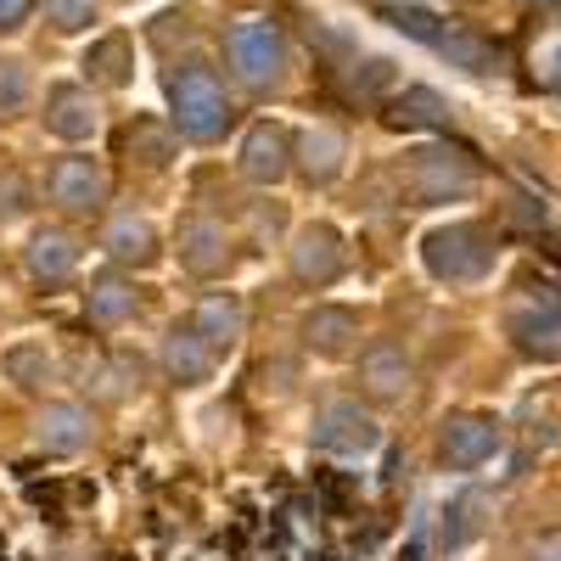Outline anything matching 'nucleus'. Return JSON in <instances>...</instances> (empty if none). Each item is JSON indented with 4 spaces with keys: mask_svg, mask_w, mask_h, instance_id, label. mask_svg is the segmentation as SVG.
<instances>
[{
    "mask_svg": "<svg viewBox=\"0 0 561 561\" xmlns=\"http://www.w3.org/2000/svg\"><path fill=\"white\" fill-rule=\"evenodd\" d=\"M163 96H169V124L197 140V147H214V140L230 135V124H237V107H230L219 73L203 62V57H185L163 73Z\"/></svg>",
    "mask_w": 561,
    "mask_h": 561,
    "instance_id": "1",
    "label": "nucleus"
},
{
    "mask_svg": "<svg viewBox=\"0 0 561 561\" xmlns=\"http://www.w3.org/2000/svg\"><path fill=\"white\" fill-rule=\"evenodd\" d=\"M494 259H500V237L478 219H449L421 237V264L444 287H472V280L494 270Z\"/></svg>",
    "mask_w": 561,
    "mask_h": 561,
    "instance_id": "2",
    "label": "nucleus"
},
{
    "mask_svg": "<svg viewBox=\"0 0 561 561\" xmlns=\"http://www.w3.org/2000/svg\"><path fill=\"white\" fill-rule=\"evenodd\" d=\"M225 62H230V73H237L242 90L270 96V90L287 84L293 45H287V34H280V23H270V18H237L225 28Z\"/></svg>",
    "mask_w": 561,
    "mask_h": 561,
    "instance_id": "3",
    "label": "nucleus"
},
{
    "mask_svg": "<svg viewBox=\"0 0 561 561\" xmlns=\"http://www.w3.org/2000/svg\"><path fill=\"white\" fill-rule=\"evenodd\" d=\"M404 197L415 208H438V203H460V197H472L478 185H483V163L466 152V147H415L404 152Z\"/></svg>",
    "mask_w": 561,
    "mask_h": 561,
    "instance_id": "4",
    "label": "nucleus"
},
{
    "mask_svg": "<svg viewBox=\"0 0 561 561\" xmlns=\"http://www.w3.org/2000/svg\"><path fill=\"white\" fill-rule=\"evenodd\" d=\"M505 337L528 365H561V293L550 280H528L505 309Z\"/></svg>",
    "mask_w": 561,
    "mask_h": 561,
    "instance_id": "5",
    "label": "nucleus"
},
{
    "mask_svg": "<svg viewBox=\"0 0 561 561\" xmlns=\"http://www.w3.org/2000/svg\"><path fill=\"white\" fill-rule=\"evenodd\" d=\"M309 444L325 449V455H370L382 444V427L359 399H332L320 404L314 421H309Z\"/></svg>",
    "mask_w": 561,
    "mask_h": 561,
    "instance_id": "6",
    "label": "nucleus"
},
{
    "mask_svg": "<svg viewBox=\"0 0 561 561\" xmlns=\"http://www.w3.org/2000/svg\"><path fill=\"white\" fill-rule=\"evenodd\" d=\"M287 264H293L298 287H314V293L332 287V280H343L348 248H343V237H337V225H325V219L298 225V237H293V248H287Z\"/></svg>",
    "mask_w": 561,
    "mask_h": 561,
    "instance_id": "7",
    "label": "nucleus"
},
{
    "mask_svg": "<svg viewBox=\"0 0 561 561\" xmlns=\"http://www.w3.org/2000/svg\"><path fill=\"white\" fill-rule=\"evenodd\" d=\"M45 192H51V203H57L62 214L96 219V214L107 208V169H102L96 158H84V152L57 158L51 174H45Z\"/></svg>",
    "mask_w": 561,
    "mask_h": 561,
    "instance_id": "8",
    "label": "nucleus"
},
{
    "mask_svg": "<svg viewBox=\"0 0 561 561\" xmlns=\"http://www.w3.org/2000/svg\"><path fill=\"white\" fill-rule=\"evenodd\" d=\"M174 253H180V270H192L203 280L237 270V237H230L225 219H214V214H192V219H185L174 230Z\"/></svg>",
    "mask_w": 561,
    "mask_h": 561,
    "instance_id": "9",
    "label": "nucleus"
},
{
    "mask_svg": "<svg viewBox=\"0 0 561 561\" xmlns=\"http://www.w3.org/2000/svg\"><path fill=\"white\" fill-rule=\"evenodd\" d=\"M500 449H505V427L494 415H449L444 421L438 455H444V466H455V472H478V466H489Z\"/></svg>",
    "mask_w": 561,
    "mask_h": 561,
    "instance_id": "10",
    "label": "nucleus"
},
{
    "mask_svg": "<svg viewBox=\"0 0 561 561\" xmlns=\"http://www.w3.org/2000/svg\"><path fill=\"white\" fill-rule=\"evenodd\" d=\"M293 129L287 124H275V118H259L248 135H242V174L253 180V185H280L293 174Z\"/></svg>",
    "mask_w": 561,
    "mask_h": 561,
    "instance_id": "11",
    "label": "nucleus"
},
{
    "mask_svg": "<svg viewBox=\"0 0 561 561\" xmlns=\"http://www.w3.org/2000/svg\"><path fill=\"white\" fill-rule=\"evenodd\" d=\"M348 163V135L337 124H309L298 140H293V169L304 185H332Z\"/></svg>",
    "mask_w": 561,
    "mask_h": 561,
    "instance_id": "12",
    "label": "nucleus"
},
{
    "mask_svg": "<svg viewBox=\"0 0 561 561\" xmlns=\"http://www.w3.org/2000/svg\"><path fill=\"white\" fill-rule=\"evenodd\" d=\"M23 270H28V280H34V287L57 293V287H68V280H73V270H79V242L68 237V230L45 225V230H34V237H28V248H23Z\"/></svg>",
    "mask_w": 561,
    "mask_h": 561,
    "instance_id": "13",
    "label": "nucleus"
},
{
    "mask_svg": "<svg viewBox=\"0 0 561 561\" xmlns=\"http://www.w3.org/2000/svg\"><path fill=\"white\" fill-rule=\"evenodd\" d=\"M298 337H304V348L320 354V359H343V354L359 348V314H354L348 304H314V309L304 314V325H298Z\"/></svg>",
    "mask_w": 561,
    "mask_h": 561,
    "instance_id": "14",
    "label": "nucleus"
},
{
    "mask_svg": "<svg viewBox=\"0 0 561 561\" xmlns=\"http://www.w3.org/2000/svg\"><path fill=\"white\" fill-rule=\"evenodd\" d=\"M214 370H219V354L197 337V325H192V320L174 325V332L163 337V377H169L174 388H203Z\"/></svg>",
    "mask_w": 561,
    "mask_h": 561,
    "instance_id": "15",
    "label": "nucleus"
},
{
    "mask_svg": "<svg viewBox=\"0 0 561 561\" xmlns=\"http://www.w3.org/2000/svg\"><path fill=\"white\" fill-rule=\"evenodd\" d=\"M90 433H96V421H90V410L73 404V399L45 404L39 421H34V438H39L45 455H79V449H90Z\"/></svg>",
    "mask_w": 561,
    "mask_h": 561,
    "instance_id": "16",
    "label": "nucleus"
},
{
    "mask_svg": "<svg viewBox=\"0 0 561 561\" xmlns=\"http://www.w3.org/2000/svg\"><path fill=\"white\" fill-rule=\"evenodd\" d=\"M410 382H415V365H410V354H404L399 343H370V348H365V359H359V388H365L370 399L393 404V399L410 393Z\"/></svg>",
    "mask_w": 561,
    "mask_h": 561,
    "instance_id": "17",
    "label": "nucleus"
},
{
    "mask_svg": "<svg viewBox=\"0 0 561 561\" xmlns=\"http://www.w3.org/2000/svg\"><path fill=\"white\" fill-rule=\"evenodd\" d=\"M84 314H90V325H124V320H135L140 314V287L129 275H118V270H102V275H90V287H84Z\"/></svg>",
    "mask_w": 561,
    "mask_h": 561,
    "instance_id": "18",
    "label": "nucleus"
},
{
    "mask_svg": "<svg viewBox=\"0 0 561 561\" xmlns=\"http://www.w3.org/2000/svg\"><path fill=\"white\" fill-rule=\"evenodd\" d=\"M102 248H107V259L113 264H124V270H152L158 264V230L140 219V214H113L107 219V230H102Z\"/></svg>",
    "mask_w": 561,
    "mask_h": 561,
    "instance_id": "19",
    "label": "nucleus"
},
{
    "mask_svg": "<svg viewBox=\"0 0 561 561\" xmlns=\"http://www.w3.org/2000/svg\"><path fill=\"white\" fill-rule=\"evenodd\" d=\"M192 325H197V337H203V343H208L214 354H230V348L242 343L248 309H242V298H237V293H208V298L197 304Z\"/></svg>",
    "mask_w": 561,
    "mask_h": 561,
    "instance_id": "20",
    "label": "nucleus"
},
{
    "mask_svg": "<svg viewBox=\"0 0 561 561\" xmlns=\"http://www.w3.org/2000/svg\"><path fill=\"white\" fill-rule=\"evenodd\" d=\"M45 129L57 140H90L96 135V102H90V90L51 84V96H45Z\"/></svg>",
    "mask_w": 561,
    "mask_h": 561,
    "instance_id": "21",
    "label": "nucleus"
},
{
    "mask_svg": "<svg viewBox=\"0 0 561 561\" xmlns=\"http://www.w3.org/2000/svg\"><path fill=\"white\" fill-rule=\"evenodd\" d=\"M433 51L449 57L455 68H466V73H494L500 68V45L483 39L478 28H466V23H444L438 39H433Z\"/></svg>",
    "mask_w": 561,
    "mask_h": 561,
    "instance_id": "22",
    "label": "nucleus"
},
{
    "mask_svg": "<svg viewBox=\"0 0 561 561\" xmlns=\"http://www.w3.org/2000/svg\"><path fill=\"white\" fill-rule=\"evenodd\" d=\"M84 79L90 84H102V90H124L129 79H135V45H129V34H102L96 45L84 51Z\"/></svg>",
    "mask_w": 561,
    "mask_h": 561,
    "instance_id": "23",
    "label": "nucleus"
},
{
    "mask_svg": "<svg viewBox=\"0 0 561 561\" xmlns=\"http://www.w3.org/2000/svg\"><path fill=\"white\" fill-rule=\"evenodd\" d=\"M388 124L393 129H449L455 124V107L438 96V90L410 84V90H399V96L388 102Z\"/></svg>",
    "mask_w": 561,
    "mask_h": 561,
    "instance_id": "24",
    "label": "nucleus"
},
{
    "mask_svg": "<svg viewBox=\"0 0 561 561\" xmlns=\"http://www.w3.org/2000/svg\"><path fill=\"white\" fill-rule=\"evenodd\" d=\"M483 528H489V494H483V489H460V494L444 505V550L472 545Z\"/></svg>",
    "mask_w": 561,
    "mask_h": 561,
    "instance_id": "25",
    "label": "nucleus"
},
{
    "mask_svg": "<svg viewBox=\"0 0 561 561\" xmlns=\"http://www.w3.org/2000/svg\"><path fill=\"white\" fill-rule=\"evenodd\" d=\"M124 152L147 169H169L174 163V124H158V118H135L124 129Z\"/></svg>",
    "mask_w": 561,
    "mask_h": 561,
    "instance_id": "26",
    "label": "nucleus"
},
{
    "mask_svg": "<svg viewBox=\"0 0 561 561\" xmlns=\"http://www.w3.org/2000/svg\"><path fill=\"white\" fill-rule=\"evenodd\" d=\"M0 370H7V382L23 388V393H39L45 382H51V354H45V343H12L7 354H0Z\"/></svg>",
    "mask_w": 561,
    "mask_h": 561,
    "instance_id": "27",
    "label": "nucleus"
},
{
    "mask_svg": "<svg viewBox=\"0 0 561 561\" xmlns=\"http://www.w3.org/2000/svg\"><path fill=\"white\" fill-rule=\"evenodd\" d=\"M28 90H34L28 62H23V57H0V118L23 113V107H28Z\"/></svg>",
    "mask_w": 561,
    "mask_h": 561,
    "instance_id": "28",
    "label": "nucleus"
},
{
    "mask_svg": "<svg viewBox=\"0 0 561 561\" xmlns=\"http://www.w3.org/2000/svg\"><path fill=\"white\" fill-rule=\"evenodd\" d=\"M45 18H51L57 34H79L96 23V0H45Z\"/></svg>",
    "mask_w": 561,
    "mask_h": 561,
    "instance_id": "29",
    "label": "nucleus"
},
{
    "mask_svg": "<svg viewBox=\"0 0 561 561\" xmlns=\"http://www.w3.org/2000/svg\"><path fill=\"white\" fill-rule=\"evenodd\" d=\"M388 23H393L399 34L421 39V45H433V39H438V28H444V18H438V12H421V7H393V12H388Z\"/></svg>",
    "mask_w": 561,
    "mask_h": 561,
    "instance_id": "30",
    "label": "nucleus"
},
{
    "mask_svg": "<svg viewBox=\"0 0 561 561\" xmlns=\"http://www.w3.org/2000/svg\"><path fill=\"white\" fill-rule=\"evenodd\" d=\"M23 208H28V192H23V180H18L12 169H0V230H7L12 219H23Z\"/></svg>",
    "mask_w": 561,
    "mask_h": 561,
    "instance_id": "31",
    "label": "nucleus"
},
{
    "mask_svg": "<svg viewBox=\"0 0 561 561\" xmlns=\"http://www.w3.org/2000/svg\"><path fill=\"white\" fill-rule=\"evenodd\" d=\"M539 84H550V90H561V39H550V45H539Z\"/></svg>",
    "mask_w": 561,
    "mask_h": 561,
    "instance_id": "32",
    "label": "nucleus"
},
{
    "mask_svg": "<svg viewBox=\"0 0 561 561\" xmlns=\"http://www.w3.org/2000/svg\"><path fill=\"white\" fill-rule=\"evenodd\" d=\"M28 12H34V0H0V34H7V28H23Z\"/></svg>",
    "mask_w": 561,
    "mask_h": 561,
    "instance_id": "33",
    "label": "nucleus"
},
{
    "mask_svg": "<svg viewBox=\"0 0 561 561\" xmlns=\"http://www.w3.org/2000/svg\"><path fill=\"white\" fill-rule=\"evenodd\" d=\"M528 561H561V528L539 534V539H534V550H528Z\"/></svg>",
    "mask_w": 561,
    "mask_h": 561,
    "instance_id": "34",
    "label": "nucleus"
},
{
    "mask_svg": "<svg viewBox=\"0 0 561 561\" xmlns=\"http://www.w3.org/2000/svg\"><path fill=\"white\" fill-rule=\"evenodd\" d=\"M534 7H561V0H534Z\"/></svg>",
    "mask_w": 561,
    "mask_h": 561,
    "instance_id": "35",
    "label": "nucleus"
}]
</instances>
